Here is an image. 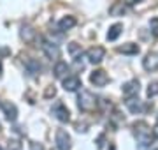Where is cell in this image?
<instances>
[{"instance_id": "6da1fadb", "label": "cell", "mask_w": 158, "mask_h": 150, "mask_svg": "<svg viewBox=\"0 0 158 150\" xmlns=\"http://www.w3.org/2000/svg\"><path fill=\"white\" fill-rule=\"evenodd\" d=\"M135 136H137V141H139V148L141 150H146L151 143V129L148 127L146 122H137L135 126Z\"/></svg>"}, {"instance_id": "7a4b0ae2", "label": "cell", "mask_w": 158, "mask_h": 150, "mask_svg": "<svg viewBox=\"0 0 158 150\" xmlns=\"http://www.w3.org/2000/svg\"><path fill=\"white\" fill-rule=\"evenodd\" d=\"M77 106L81 111H93L97 108V99L90 90H81L77 97Z\"/></svg>"}, {"instance_id": "3957f363", "label": "cell", "mask_w": 158, "mask_h": 150, "mask_svg": "<svg viewBox=\"0 0 158 150\" xmlns=\"http://www.w3.org/2000/svg\"><path fill=\"white\" fill-rule=\"evenodd\" d=\"M104 55H106V50L102 46H93L90 48L88 51H86V58H88V62L90 64H100L102 62V58H104Z\"/></svg>"}, {"instance_id": "277c9868", "label": "cell", "mask_w": 158, "mask_h": 150, "mask_svg": "<svg viewBox=\"0 0 158 150\" xmlns=\"http://www.w3.org/2000/svg\"><path fill=\"white\" fill-rule=\"evenodd\" d=\"M90 81L95 85V87H106V85L109 83V76H107V73H106V71L97 69V71H93V73H91Z\"/></svg>"}, {"instance_id": "5b68a950", "label": "cell", "mask_w": 158, "mask_h": 150, "mask_svg": "<svg viewBox=\"0 0 158 150\" xmlns=\"http://www.w3.org/2000/svg\"><path fill=\"white\" fill-rule=\"evenodd\" d=\"M40 48H42V51L46 53V57L51 58V60H55V58L60 57V50H58V44H55V42H49V41H42Z\"/></svg>"}, {"instance_id": "8992f818", "label": "cell", "mask_w": 158, "mask_h": 150, "mask_svg": "<svg viewBox=\"0 0 158 150\" xmlns=\"http://www.w3.org/2000/svg\"><path fill=\"white\" fill-rule=\"evenodd\" d=\"M53 115L56 117L60 122H69L70 120V113H69L67 106L63 103H56L55 106H53Z\"/></svg>"}, {"instance_id": "52a82bcc", "label": "cell", "mask_w": 158, "mask_h": 150, "mask_svg": "<svg viewBox=\"0 0 158 150\" xmlns=\"http://www.w3.org/2000/svg\"><path fill=\"white\" fill-rule=\"evenodd\" d=\"M56 145L60 150H70V136H69L63 129H58L56 131Z\"/></svg>"}, {"instance_id": "ba28073f", "label": "cell", "mask_w": 158, "mask_h": 150, "mask_svg": "<svg viewBox=\"0 0 158 150\" xmlns=\"http://www.w3.org/2000/svg\"><path fill=\"white\" fill-rule=\"evenodd\" d=\"M2 110H4L6 118L9 122H14L18 118V108L11 103V101H4V103H2Z\"/></svg>"}, {"instance_id": "9c48e42d", "label": "cell", "mask_w": 158, "mask_h": 150, "mask_svg": "<svg viewBox=\"0 0 158 150\" xmlns=\"http://www.w3.org/2000/svg\"><path fill=\"white\" fill-rule=\"evenodd\" d=\"M79 87H83V85H81V80H79L77 76H67V78H63V88L67 92H76Z\"/></svg>"}, {"instance_id": "30bf717a", "label": "cell", "mask_w": 158, "mask_h": 150, "mask_svg": "<svg viewBox=\"0 0 158 150\" xmlns=\"http://www.w3.org/2000/svg\"><path fill=\"white\" fill-rule=\"evenodd\" d=\"M125 104H127V108L130 110V113H134V115H137V113H141L142 111V103L139 101V97H135V95L127 97Z\"/></svg>"}, {"instance_id": "8fae6325", "label": "cell", "mask_w": 158, "mask_h": 150, "mask_svg": "<svg viewBox=\"0 0 158 150\" xmlns=\"http://www.w3.org/2000/svg\"><path fill=\"white\" fill-rule=\"evenodd\" d=\"M121 92H123V95H127V97H130V95H137V94H139V81L137 80L127 81L123 87H121Z\"/></svg>"}, {"instance_id": "7c38bea8", "label": "cell", "mask_w": 158, "mask_h": 150, "mask_svg": "<svg viewBox=\"0 0 158 150\" xmlns=\"http://www.w3.org/2000/svg\"><path fill=\"white\" fill-rule=\"evenodd\" d=\"M142 67L146 71H158V55L155 53L146 55V58L142 60Z\"/></svg>"}, {"instance_id": "4fadbf2b", "label": "cell", "mask_w": 158, "mask_h": 150, "mask_svg": "<svg viewBox=\"0 0 158 150\" xmlns=\"http://www.w3.org/2000/svg\"><path fill=\"white\" fill-rule=\"evenodd\" d=\"M35 30L30 27V25H23L21 27V39L25 41V42H32V41L35 39Z\"/></svg>"}, {"instance_id": "5bb4252c", "label": "cell", "mask_w": 158, "mask_h": 150, "mask_svg": "<svg viewBox=\"0 0 158 150\" xmlns=\"http://www.w3.org/2000/svg\"><path fill=\"white\" fill-rule=\"evenodd\" d=\"M76 25V18L74 16H65L62 18L60 21H58V29L62 30V32H65V30H70Z\"/></svg>"}, {"instance_id": "9a60e30c", "label": "cell", "mask_w": 158, "mask_h": 150, "mask_svg": "<svg viewBox=\"0 0 158 150\" xmlns=\"http://www.w3.org/2000/svg\"><path fill=\"white\" fill-rule=\"evenodd\" d=\"M118 51L123 53V55H137L139 53V46H137L135 42H127V44L118 48Z\"/></svg>"}, {"instance_id": "2e32d148", "label": "cell", "mask_w": 158, "mask_h": 150, "mask_svg": "<svg viewBox=\"0 0 158 150\" xmlns=\"http://www.w3.org/2000/svg\"><path fill=\"white\" fill-rule=\"evenodd\" d=\"M67 73H69V65H67V62H56V65H55V76H56L58 80H63L65 76H67Z\"/></svg>"}, {"instance_id": "e0dca14e", "label": "cell", "mask_w": 158, "mask_h": 150, "mask_svg": "<svg viewBox=\"0 0 158 150\" xmlns=\"http://www.w3.org/2000/svg\"><path fill=\"white\" fill-rule=\"evenodd\" d=\"M69 53H70V57H72L76 62H79V58L83 57L81 44H77V42H70V44H69Z\"/></svg>"}, {"instance_id": "ac0fdd59", "label": "cell", "mask_w": 158, "mask_h": 150, "mask_svg": "<svg viewBox=\"0 0 158 150\" xmlns=\"http://www.w3.org/2000/svg\"><path fill=\"white\" fill-rule=\"evenodd\" d=\"M25 67H27V71H28V73H32V74L40 73V64L37 62L35 58H27V60H25Z\"/></svg>"}, {"instance_id": "d6986e66", "label": "cell", "mask_w": 158, "mask_h": 150, "mask_svg": "<svg viewBox=\"0 0 158 150\" xmlns=\"http://www.w3.org/2000/svg\"><path fill=\"white\" fill-rule=\"evenodd\" d=\"M121 30H123V25L121 23H114L107 32V41H116L121 34Z\"/></svg>"}, {"instance_id": "ffe728a7", "label": "cell", "mask_w": 158, "mask_h": 150, "mask_svg": "<svg viewBox=\"0 0 158 150\" xmlns=\"http://www.w3.org/2000/svg\"><path fill=\"white\" fill-rule=\"evenodd\" d=\"M125 11H127V9H125L123 2H118V4H114V6L111 7V9H109V12H111L113 16H123Z\"/></svg>"}, {"instance_id": "44dd1931", "label": "cell", "mask_w": 158, "mask_h": 150, "mask_svg": "<svg viewBox=\"0 0 158 150\" xmlns=\"http://www.w3.org/2000/svg\"><path fill=\"white\" fill-rule=\"evenodd\" d=\"M158 95V81H153L148 85V97H155Z\"/></svg>"}, {"instance_id": "7402d4cb", "label": "cell", "mask_w": 158, "mask_h": 150, "mask_svg": "<svg viewBox=\"0 0 158 150\" xmlns=\"http://www.w3.org/2000/svg\"><path fill=\"white\" fill-rule=\"evenodd\" d=\"M7 150H21V143L18 139H9L7 141Z\"/></svg>"}, {"instance_id": "603a6c76", "label": "cell", "mask_w": 158, "mask_h": 150, "mask_svg": "<svg viewBox=\"0 0 158 150\" xmlns=\"http://www.w3.org/2000/svg\"><path fill=\"white\" fill-rule=\"evenodd\" d=\"M149 27H151V32L155 37H158V18H151L149 21Z\"/></svg>"}, {"instance_id": "cb8c5ba5", "label": "cell", "mask_w": 158, "mask_h": 150, "mask_svg": "<svg viewBox=\"0 0 158 150\" xmlns=\"http://www.w3.org/2000/svg\"><path fill=\"white\" fill-rule=\"evenodd\" d=\"M30 150H44V147L40 143H37V141H30Z\"/></svg>"}, {"instance_id": "d4e9b609", "label": "cell", "mask_w": 158, "mask_h": 150, "mask_svg": "<svg viewBox=\"0 0 158 150\" xmlns=\"http://www.w3.org/2000/svg\"><path fill=\"white\" fill-rule=\"evenodd\" d=\"M97 147H98V148H102V147H104V134H100V136H98V139H97Z\"/></svg>"}, {"instance_id": "484cf974", "label": "cell", "mask_w": 158, "mask_h": 150, "mask_svg": "<svg viewBox=\"0 0 158 150\" xmlns=\"http://www.w3.org/2000/svg\"><path fill=\"white\" fill-rule=\"evenodd\" d=\"M55 94H56L55 88H48V90H46V97H51V95H55Z\"/></svg>"}, {"instance_id": "4316f807", "label": "cell", "mask_w": 158, "mask_h": 150, "mask_svg": "<svg viewBox=\"0 0 158 150\" xmlns=\"http://www.w3.org/2000/svg\"><path fill=\"white\" fill-rule=\"evenodd\" d=\"M139 2H142V0H125L127 6H135V4H139Z\"/></svg>"}, {"instance_id": "83f0119b", "label": "cell", "mask_w": 158, "mask_h": 150, "mask_svg": "<svg viewBox=\"0 0 158 150\" xmlns=\"http://www.w3.org/2000/svg\"><path fill=\"white\" fill-rule=\"evenodd\" d=\"M153 136H155V138H158V124L153 127Z\"/></svg>"}, {"instance_id": "f1b7e54d", "label": "cell", "mask_w": 158, "mask_h": 150, "mask_svg": "<svg viewBox=\"0 0 158 150\" xmlns=\"http://www.w3.org/2000/svg\"><path fill=\"white\" fill-rule=\"evenodd\" d=\"M0 150H4V148H2V147H0Z\"/></svg>"}, {"instance_id": "f546056e", "label": "cell", "mask_w": 158, "mask_h": 150, "mask_svg": "<svg viewBox=\"0 0 158 150\" xmlns=\"http://www.w3.org/2000/svg\"><path fill=\"white\" fill-rule=\"evenodd\" d=\"M55 150H60V148H55Z\"/></svg>"}, {"instance_id": "4dcf8cb0", "label": "cell", "mask_w": 158, "mask_h": 150, "mask_svg": "<svg viewBox=\"0 0 158 150\" xmlns=\"http://www.w3.org/2000/svg\"><path fill=\"white\" fill-rule=\"evenodd\" d=\"M156 150H158V148H156Z\"/></svg>"}]
</instances>
